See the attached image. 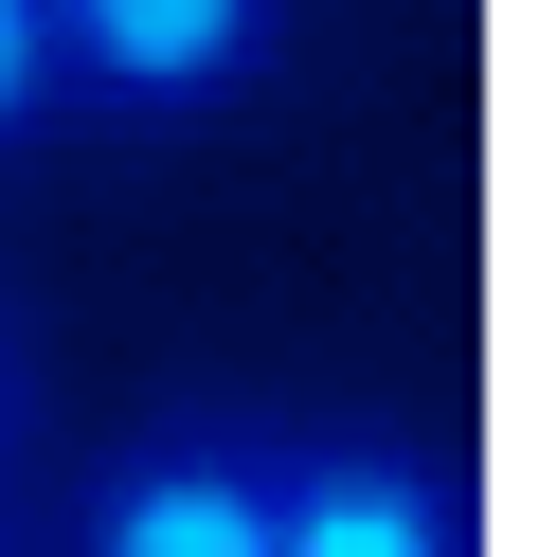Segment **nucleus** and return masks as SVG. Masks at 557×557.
Listing matches in <instances>:
<instances>
[{
    "label": "nucleus",
    "instance_id": "f03ea898",
    "mask_svg": "<svg viewBox=\"0 0 557 557\" xmlns=\"http://www.w3.org/2000/svg\"><path fill=\"white\" fill-rule=\"evenodd\" d=\"M288 54V0H54V109L109 126H216Z\"/></svg>",
    "mask_w": 557,
    "mask_h": 557
},
{
    "label": "nucleus",
    "instance_id": "39448f33",
    "mask_svg": "<svg viewBox=\"0 0 557 557\" xmlns=\"http://www.w3.org/2000/svg\"><path fill=\"white\" fill-rule=\"evenodd\" d=\"M18 432H37V360H18V306H0V468H18Z\"/></svg>",
    "mask_w": 557,
    "mask_h": 557
},
{
    "label": "nucleus",
    "instance_id": "20e7f679",
    "mask_svg": "<svg viewBox=\"0 0 557 557\" xmlns=\"http://www.w3.org/2000/svg\"><path fill=\"white\" fill-rule=\"evenodd\" d=\"M54 126V0H0V145Z\"/></svg>",
    "mask_w": 557,
    "mask_h": 557
},
{
    "label": "nucleus",
    "instance_id": "f257e3e1",
    "mask_svg": "<svg viewBox=\"0 0 557 557\" xmlns=\"http://www.w3.org/2000/svg\"><path fill=\"white\" fill-rule=\"evenodd\" d=\"M270 557H485V485L432 432H270Z\"/></svg>",
    "mask_w": 557,
    "mask_h": 557
},
{
    "label": "nucleus",
    "instance_id": "7ed1b4c3",
    "mask_svg": "<svg viewBox=\"0 0 557 557\" xmlns=\"http://www.w3.org/2000/svg\"><path fill=\"white\" fill-rule=\"evenodd\" d=\"M73 557H270V432L234 413H162L90 468Z\"/></svg>",
    "mask_w": 557,
    "mask_h": 557
},
{
    "label": "nucleus",
    "instance_id": "423d86ee",
    "mask_svg": "<svg viewBox=\"0 0 557 557\" xmlns=\"http://www.w3.org/2000/svg\"><path fill=\"white\" fill-rule=\"evenodd\" d=\"M0 557H18V540H0Z\"/></svg>",
    "mask_w": 557,
    "mask_h": 557
}]
</instances>
